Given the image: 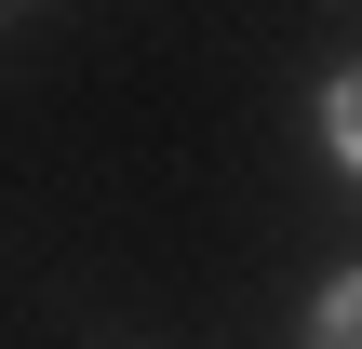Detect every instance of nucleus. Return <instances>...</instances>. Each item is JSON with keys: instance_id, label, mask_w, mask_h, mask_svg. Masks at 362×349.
I'll use <instances>...</instances> for the list:
<instances>
[{"instance_id": "nucleus-1", "label": "nucleus", "mask_w": 362, "mask_h": 349, "mask_svg": "<svg viewBox=\"0 0 362 349\" xmlns=\"http://www.w3.org/2000/svg\"><path fill=\"white\" fill-rule=\"evenodd\" d=\"M349 309H362V296L336 282V296H322V323H309V349H349Z\"/></svg>"}]
</instances>
